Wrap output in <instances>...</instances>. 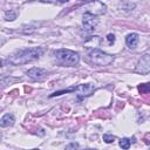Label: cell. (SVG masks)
<instances>
[{
	"instance_id": "4",
	"label": "cell",
	"mask_w": 150,
	"mask_h": 150,
	"mask_svg": "<svg viewBox=\"0 0 150 150\" xmlns=\"http://www.w3.org/2000/svg\"><path fill=\"white\" fill-rule=\"evenodd\" d=\"M82 23L87 32H93L96 29V27L98 25V18H97V15H95L90 12H86L82 18Z\"/></svg>"
},
{
	"instance_id": "7",
	"label": "cell",
	"mask_w": 150,
	"mask_h": 150,
	"mask_svg": "<svg viewBox=\"0 0 150 150\" xmlns=\"http://www.w3.org/2000/svg\"><path fill=\"white\" fill-rule=\"evenodd\" d=\"M48 74V71L43 68H38V67H34L32 69H29L27 71V75L29 77H32L33 80H41L43 77H46V75Z\"/></svg>"
},
{
	"instance_id": "5",
	"label": "cell",
	"mask_w": 150,
	"mask_h": 150,
	"mask_svg": "<svg viewBox=\"0 0 150 150\" xmlns=\"http://www.w3.org/2000/svg\"><path fill=\"white\" fill-rule=\"evenodd\" d=\"M96 90L95 86L91 84V83H86V84H80L77 87H74V88H70L69 89V93L70 91H74L79 96L81 97H87V96H90L91 94H94V91Z\"/></svg>"
},
{
	"instance_id": "8",
	"label": "cell",
	"mask_w": 150,
	"mask_h": 150,
	"mask_svg": "<svg viewBox=\"0 0 150 150\" xmlns=\"http://www.w3.org/2000/svg\"><path fill=\"white\" fill-rule=\"evenodd\" d=\"M138 40H139L138 34L137 33H131L125 38V43L130 49H134V48H136V46L138 43Z\"/></svg>"
},
{
	"instance_id": "17",
	"label": "cell",
	"mask_w": 150,
	"mask_h": 150,
	"mask_svg": "<svg viewBox=\"0 0 150 150\" xmlns=\"http://www.w3.org/2000/svg\"><path fill=\"white\" fill-rule=\"evenodd\" d=\"M32 150H40V149H32Z\"/></svg>"
},
{
	"instance_id": "13",
	"label": "cell",
	"mask_w": 150,
	"mask_h": 150,
	"mask_svg": "<svg viewBox=\"0 0 150 150\" xmlns=\"http://www.w3.org/2000/svg\"><path fill=\"white\" fill-rule=\"evenodd\" d=\"M115 136H112V135H109V134H104L103 135V141L105 142V143H112L114 141H115Z\"/></svg>"
},
{
	"instance_id": "10",
	"label": "cell",
	"mask_w": 150,
	"mask_h": 150,
	"mask_svg": "<svg viewBox=\"0 0 150 150\" xmlns=\"http://www.w3.org/2000/svg\"><path fill=\"white\" fill-rule=\"evenodd\" d=\"M16 15H18V13L15 11H13V9H9V11H6L5 12V19L7 21H13L16 18Z\"/></svg>"
},
{
	"instance_id": "6",
	"label": "cell",
	"mask_w": 150,
	"mask_h": 150,
	"mask_svg": "<svg viewBox=\"0 0 150 150\" xmlns=\"http://www.w3.org/2000/svg\"><path fill=\"white\" fill-rule=\"evenodd\" d=\"M135 71L143 75L150 73V54H144L143 56H141L135 67Z\"/></svg>"
},
{
	"instance_id": "1",
	"label": "cell",
	"mask_w": 150,
	"mask_h": 150,
	"mask_svg": "<svg viewBox=\"0 0 150 150\" xmlns=\"http://www.w3.org/2000/svg\"><path fill=\"white\" fill-rule=\"evenodd\" d=\"M42 54H43V49L40 47L26 48L16 52L11 57H8V62L12 64H23V63H28L30 61L38 60Z\"/></svg>"
},
{
	"instance_id": "14",
	"label": "cell",
	"mask_w": 150,
	"mask_h": 150,
	"mask_svg": "<svg viewBox=\"0 0 150 150\" xmlns=\"http://www.w3.org/2000/svg\"><path fill=\"white\" fill-rule=\"evenodd\" d=\"M77 149H79V143H76V142H71V143L67 144L64 148V150H77Z\"/></svg>"
},
{
	"instance_id": "11",
	"label": "cell",
	"mask_w": 150,
	"mask_h": 150,
	"mask_svg": "<svg viewBox=\"0 0 150 150\" xmlns=\"http://www.w3.org/2000/svg\"><path fill=\"white\" fill-rule=\"evenodd\" d=\"M138 90L141 94H149L150 93V83H143L138 86Z\"/></svg>"
},
{
	"instance_id": "2",
	"label": "cell",
	"mask_w": 150,
	"mask_h": 150,
	"mask_svg": "<svg viewBox=\"0 0 150 150\" xmlns=\"http://www.w3.org/2000/svg\"><path fill=\"white\" fill-rule=\"evenodd\" d=\"M56 60L63 64V66H67V67H74L79 63L80 61V56L77 53L70 50V49H57L55 53H54Z\"/></svg>"
},
{
	"instance_id": "15",
	"label": "cell",
	"mask_w": 150,
	"mask_h": 150,
	"mask_svg": "<svg viewBox=\"0 0 150 150\" xmlns=\"http://www.w3.org/2000/svg\"><path fill=\"white\" fill-rule=\"evenodd\" d=\"M107 40L109 41V43H114V41H115V35H114V34H108V35H107Z\"/></svg>"
},
{
	"instance_id": "12",
	"label": "cell",
	"mask_w": 150,
	"mask_h": 150,
	"mask_svg": "<svg viewBox=\"0 0 150 150\" xmlns=\"http://www.w3.org/2000/svg\"><path fill=\"white\" fill-rule=\"evenodd\" d=\"M120 146L124 150H128L130 148V139L129 138H121L120 139Z\"/></svg>"
},
{
	"instance_id": "9",
	"label": "cell",
	"mask_w": 150,
	"mask_h": 150,
	"mask_svg": "<svg viewBox=\"0 0 150 150\" xmlns=\"http://www.w3.org/2000/svg\"><path fill=\"white\" fill-rule=\"evenodd\" d=\"M14 124V117L13 115H9V114H6L5 116H2V118L0 120V125L2 128H6V127H11Z\"/></svg>"
},
{
	"instance_id": "3",
	"label": "cell",
	"mask_w": 150,
	"mask_h": 150,
	"mask_svg": "<svg viewBox=\"0 0 150 150\" xmlns=\"http://www.w3.org/2000/svg\"><path fill=\"white\" fill-rule=\"evenodd\" d=\"M88 56H89V60L96 64V66H101V67H104V66H108L114 60V56L108 54V53H104L102 52L101 49H97V48H94L91 50H89L88 53Z\"/></svg>"
},
{
	"instance_id": "16",
	"label": "cell",
	"mask_w": 150,
	"mask_h": 150,
	"mask_svg": "<svg viewBox=\"0 0 150 150\" xmlns=\"http://www.w3.org/2000/svg\"><path fill=\"white\" fill-rule=\"evenodd\" d=\"M84 150H96V149H84Z\"/></svg>"
}]
</instances>
